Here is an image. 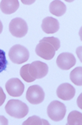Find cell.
I'll return each mask as SVG.
<instances>
[{
    "instance_id": "obj_1",
    "label": "cell",
    "mask_w": 82,
    "mask_h": 125,
    "mask_svg": "<svg viewBox=\"0 0 82 125\" xmlns=\"http://www.w3.org/2000/svg\"><path fill=\"white\" fill-rule=\"evenodd\" d=\"M5 110L8 115L16 119L26 117L29 112V108L24 102L19 100H10L5 106Z\"/></svg>"
},
{
    "instance_id": "obj_2",
    "label": "cell",
    "mask_w": 82,
    "mask_h": 125,
    "mask_svg": "<svg viewBox=\"0 0 82 125\" xmlns=\"http://www.w3.org/2000/svg\"><path fill=\"white\" fill-rule=\"evenodd\" d=\"M11 61L16 64H21L26 62L29 59L30 53L26 47L21 45V44H16L10 49L8 53Z\"/></svg>"
},
{
    "instance_id": "obj_3",
    "label": "cell",
    "mask_w": 82,
    "mask_h": 125,
    "mask_svg": "<svg viewBox=\"0 0 82 125\" xmlns=\"http://www.w3.org/2000/svg\"><path fill=\"white\" fill-rule=\"evenodd\" d=\"M66 109L65 104L57 100H54L48 104L47 108V113L48 117L53 121L57 122L64 119L66 115Z\"/></svg>"
},
{
    "instance_id": "obj_4",
    "label": "cell",
    "mask_w": 82,
    "mask_h": 125,
    "mask_svg": "<svg viewBox=\"0 0 82 125\" xmlns=\"http://www.w3.org/2000/svg\"><path fill=\"white\" fill-rule=\"evenodd\" d=\"M9 31L13 36L22 38L27 34L28 26L25 20L20 17L12 19L9 23Z\"/></svg>"
},
{
    "instance_id": "obj_5",
    "label": "cell",
    "mask_w": 82,
    "mask_h": 125,
    "mask_svg": "<svg viewBox=\"0 0 82 125\" xmlns=\"http://www.w3.org/2000/svg\"><path fill=\"white\" fill-rule=\"evenodd\" d=\"M26 97L30 104H39L44 101L45 94L41 86L39 85H33L28 88Z\"/></svg>"
},
{
    "instance_id": "obj_6",
    "label": "cell",
    "mask_w": 82,
    "mask_h": 125,
    "mask_svg": "<svg viewBox=\"0 0 82 125\" xmlns=\"http://www.w3.org/2000/svg\"><path fill=\"white\" fill-rule=\"evenodd\" d=\"M29 73L34 79H41L48 74V67L45 62L41 61H35L29 64Z\"/></svg>"
},
{
    "instance_id": "obj_7",
    "label": "cell",
    "mask_w": 82,
    "mask_h": 125,
    "mask_svg": "<svg viewBox=\"0 0 82 125\" xmlns=\"http://www.w3.org/2000/svg\"><path fill=\"white\" fill-rule=\"evenodd\" d=\"M8 95L13 97H19L23 94L25 86L18 78H11L5 85Z\"/></svg>"
},
{
    "instance_id": "obj_8",
    "label": "cell",
    "mask_w": 82,
    "mask_h": 125,
    "mask_svg": "<svg viewBox=\"0 0 82 125\" xmlns=\"http://www.w3.org/2000/svg\"><path fill=\"white\" fill-rule=\"evenodd\" d=\"M35 53L40 58L46 60H51L54 57L56 50L52 44L44 41H39V43L36 45Z\"/></svg>"
},
{
    "instance_id": "obj_9",
    "label": "cell",
    "mask_w": 82,
    "mask_h": 125,
    "mask_svg": "<svg viewBox=\"0 0 82 125\" xmlns=\"http://www.w3.org/2000/svg\"><path fill=\"white\" fill-rule=\"evenodd\" d=\"M76 58L71 53H62L57 58V65L60 69L68 70L76 64Z\"/></svg>"
},
{
    "instance_id": "obj_10",
    "label": "cell",
    "mask_w": 82,
    "mask_h": 125,
    "mask_svg": "<svg viewBox=\"0 0 82 125\" xmlns=\"http://www.w3.org/2000/svg\"><path fill=\"white\" fill-rule=\"evenodd\" d=\"M76 90L69 83H63L57 89V95L63 100H70L74 97Z\"/></svg>"
},
{
    "instance_id": "obj_11",
    "label": "cell",
    "mask_w": 82,
    "mask_h": 125,
    "mask_svg": "<svg viewBox=\"0 0 82 125\" xmlns=\"http://www.w3.org/2000/svg\"><path fill=\"white\" fill-rule=\"evenodd\" d=\"M59 22L57 19L51 17H45L42 21L41 28L46 34H54L59 30Z\"/></svg>"
},
{
    "instance_id": "obj_12",
    "label": "cell",
    "mask_w": 82,
    "mask_h": 125,
    "mask_svg": "<svg viewBox=\"0 0 82 125\" xmlns=\"http://www.w3.org/2000/svg\"><path fill=\"white\" fill-rule=\"evenodd\" d=\"M19 8L17 0H3L0 3V9L4 14H12Z\"/></svg>"
},
{
    "instance_id": "obj_13",
    "label": "cell",
    "mask_w": 82,
    "mask_h": 125,
    "mask_svg": "<svg viewBox=\"0 0 82 125\" xmlns=\"http://www.w3.org/2000/svg\"><path fill=\"white\" fill-rule=\"evenodd\" d=\"M66 11V7L63 2L59 1V0H54L51 2L49 5V12L53 15L56 17H61L65 14Z\"/></svg>"
},
{
    "instance_id": "obj_14",
    "label": "cell",
    "mask_w": 82,
    "mask_h": 125,
    "mask_svg": "<svg viewBox=\"0 0 82 125\" xmlns=\"http://www.w3.org/2000/svg\"><path fill=\"white\" fill-rule=\"evenodd\" d=\"M67 125H81L82 124V114L79 111L74 110L69 114L67 117Z\"/></svg>"
},
{
    "instance_id": "obj_15",
    "label": "cell",
    "mask_w": 82,
    "mask_h": 125,
    "mask_svg": "<svg viewBox=\"0 0 82 125\" xmlns=\"http://www.w3.org/2000/svg\"><path fill=\"white\" fill-rule=\"evenodd\" d=\"M70 79L73 83L76 86H81L82 85V68L78 67L73 69L72 72L70 73Z\"/></svg>"
},
{
    "instance_id": "obj_16",
    "label": "cell",
    "mask_w": 82,
    "mask_h": 125,
    "mask_svg": "<svg viewBox=\"0 0 82 125\" xmlns=\"http://www.w3.org/2000/svg\"><path fill=\"white\" fill-rule=\"evenodd\" d=\"M23 125H49V123H48L47 120L42 119L39 116H31L28 119H26L25 122H23Z\"/></svg>"
},
{
    "instance_id": "obj_17",
    "label": "cell",
    "mask_w": 82,
    "mask_h": 125,
    "mask_svg": "<svg viewBox=\"0 0 82 125\" xmlns=\"http://www.w3.org/2000/svg\"><path fill=\"white\" fill-rule=\"evenodd\" d=\"M28 68H29V64H26V65L22 66L21 70H20V75H21V78L25 82H34L35 79L30 77V73H29V71H28Z\"/></svg>"
},
{
    "instance_id": "obj_18",
    "label": "cell",
    "mask_w": 82,
    "mask_h": 125,
    "mask_svg": "<svg viewBox=\"0 0 82 125\" xmlns=\"http://www.w3.org/2000/svg\"><path fill=\"white\" fill-rule=\"evenodd\" d=\"M41 41L47 42V43L52 44L56 51L58 50L60 48V41L56 37H44L41 40Z\"/></svg>"
},
{
    "instance_id": "obj_19",
    "label": "cell",
    "mask_w": 82,
    "mask_h": 125,
    "mask_svg": "<svg viewBox=\"0 0 82 125\" xmlns=\"http://www.w3.org/2000/svg\"><path fill=\"white\" fill-rule=\"evenodd\" d=\"M8 66V61H7L5 52L0 49V73L6 70Z\"/></svg>"
},
{
    "instance_id": "obj_20",
    "label": "cell",
    "mask_w": 82,
    "mask_h": 125,
    "mask_svg": "<svg viewBox=\"0 0 82 125\" xmlns=\"http://www.w3.org/2000/svg\"><path fill=\"white\" fill-rule=\"evenodd\" d=\"M5 100H6V95H5V94H4L2 87H0V106L3 105Z\"/></svg>"
},
{
    "instance_id": "obj_21",
    "label": "cell",
    "mask_w": 82,
    "mask_h": 125,
    "mask_svg": "<svg viewBox=\"0 0 82 125\" xmlns=\"http://www.w3.org/2000/svg\"><path fill=\"white\" fill-rule=\"evenodd\" d=\"M8 121L4 116L0 115V125H8Z\"/></svg>"
},
{
    "instance_id": "obj_22",
    "label": "cell",
    "mask_w": 82,
    "mask_h": 125,
    "mask_svg": "<svg viewBox=\"0 0 82 125\" xmlns=\"http://www.w3.org/2000/svg\"><path fill=\"white\" fill-rule=\"evenodd\" d=\"M2 31H3V23L0 21V34L2 33Z\"/></svg>"
}]
</instances>
